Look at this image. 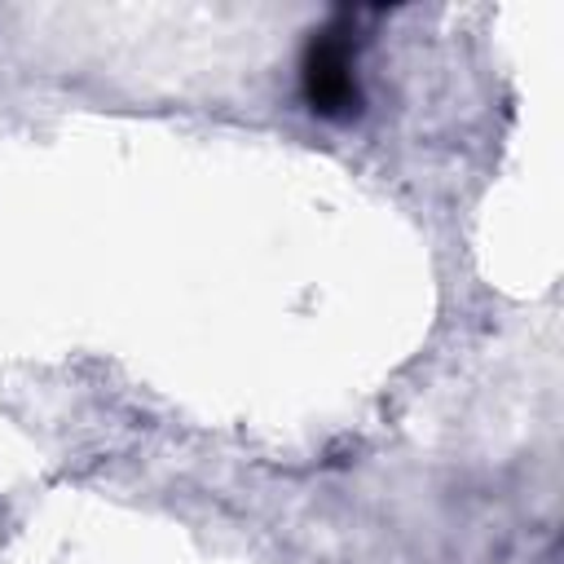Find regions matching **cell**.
I'll list each match as a JSON object with an SVG mask.
<instances>
[{
    "mask_svg": "<svg viewBox=\"0 0 564 564\" xmlns=\"http://www.w3.org/2000/svg\"><path fill=\"white\" fill-rule=\"evenodd\" d=\"M357 26L352 13H335L326 26L313 31L300 57V97L322 119H352L361 115V79H357Z\"/></svg>",
    "mask_w": 564,
    "mask_h": 564,
    "instance_id": "cell-1",
    "label": "cell"
}]
</instances>
